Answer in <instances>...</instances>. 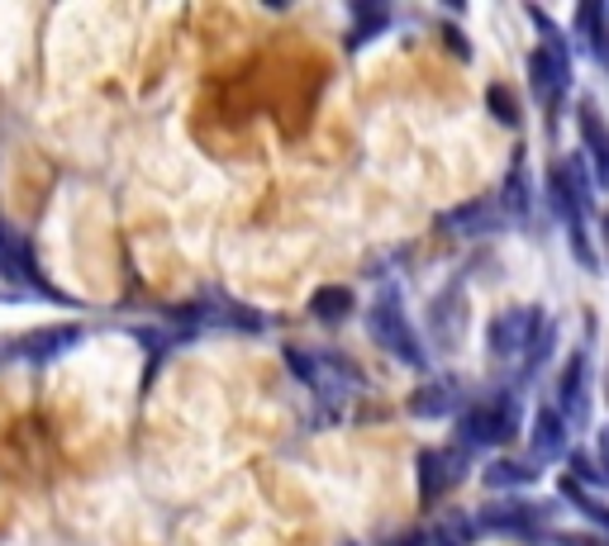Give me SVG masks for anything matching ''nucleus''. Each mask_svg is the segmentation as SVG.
<instances>
[{
  "label": "nucleus",
  "instance_id": "f257e3e1",
  "mask_svg": "<svg viewBox=\"0 0 609 546\" xmlns=\"http://www.w3.org/2000/svg\"><path fill=\"white\" fill-rule=\"evenodd\" d=\"M367 323H372V337H377V343H381V347H386V352H391V357L410 361V367H424L419 337H414L410 319L400 314V305H395V300H377V305H372Z\"/></svg>",
  "mask_w": 609,
  "mask_h": 546
},
{
  "label": "nucleus",
  "instance_id": "f03ea898",
  "mask_svg": "<svg viewBox=\"0 0 609 546\" xmlns=\"http://www.w3.org/2000/svg\"><path fill=\"white\" fill-rule=\"evenodd\" d=\"M514 433V399H490V405H472L462 413V447H500Z\"/></svg>",
  "mask_w": 609,
  "mask_h": 546
},
{
  "label": "nucleus",
  "instance_id": "7ed1b4c3",
  "mask_svg": "<svg viewBox=\"0 0 609 546\" xmlns=\"http://www.w3.org/2000/svg\"><path fill=\"white\" fill-rule=\"evenodd\" d=\"M0 276L5 281H15V285H34V290H44V295H53L58 305H68V295H58L53 285L44 281V271L34 266V257H29V247H24V238L15 228L0 219Z\"/></svg>",
  "mask_w": 609,
  "mask_h": 546
},
{
  "label": "nucleus",
  "instance_id": "20e7f679",
  "mask_svg": "<svg viewBox=\"0 0 609 546\" xmlns=\"http://www.w3.org/2000/svg\"><path fill=\"white\" fill-rule=\"evenodd\" d=\"M466 447L458 442V447H443V451H424L419 457V499L424 504H434L438 494H448L452 485H462V475H466Z\"/></svg>",
  "mask_w": 609,
  "mask_h": 546
},
{
  "label": "nucleus",
  "instance_id": "39448f33",
  "mask_svg": "<svg viewBox=\"0 0 609 546\" xmlns=\"http://www.w3.org/2000/svg\"><path fill=\"white\" fill-rule=\"evenodd\" d=\"M543 328L538 309H504V314H496V323H490V352H496L500 361L520 357L534 347V337Z\"/></svg>",
  "mask_w": 609,
  "mask_h": 546
},
{
  "label": "nucleus",
  "instance_id": "423d86ee",
  "mask_svg": "<svg viewBox=\"0 0 609 546\" xmlns=\"http://www.w3.org/2000/svg\"><path fill=\"white\" fill-rule=\"evenodd\" d=\"M557 413H562L567 423H586L590 419V399H586V357H572L567 361V371H562V385H557Z\"/></svg>",
  "mask_w": 609,
  "mask_h": 546
},
{
  "label": "nucleus",
  "instance_id": "0eeeda50",
  "mask_svg": "<svg viewBox=\"0 0 609 546\" xmlns=\"http://www.w3.org/2000/svg\"><path fill=\"white\" fill-rule=\"evenodd\" d=\"M462 405V395H458V381H424L419 389H414V399H410V413L414 419H448V413H458Z\"/></svg>",
  "mask_w": 609,
  "mask_h": 546
},
{
  "label": "nucleus",
  "instance_id": "6e6552de",
  "mask_svg": "<svg viewBox=\"0 0 609 546\" xmlns=\"http://www.w3.org/2000/svg\"><path fill=\"white\" fill-rule=\"evenodd\" d=\"M462 319H466V305H462V290L452 285L443 300H434V337H438V347H443V352H458Z\"/></svg>",
  "mask_w": 609,
  "mask_h": 546
},
{
  "label": "nucleus",
  "instance_id": "1a4fd4ad",
  "mask_svg": "<svg viewBox=\"0 0 609 546\" xmlns=\"http://www.w3.org/2000/svg\"><path fill=\"white\" fill-rule=\"evenodd\" d=\"M581 138H586L590 158H595V176H600V186H609V128L600 120V110L595 106H581Z\"/></svg>",
  "mask_w": 609,
  "mask_h": 546
},
{
  "label": "nucleus",
  "instance_id": "9d476101",
  "mask_svg": "<svg viewBox=\"0 0 609 546\" xmlns=\"http://www.w3.org/2000/svg\"><path fill=\"white\" fill-rule=\"evenodd\" d=\"M72 343H82V328H44V333H34V337H24V343H15V357L48 361V357L68 352Z\"/></svg>",
  "mask_w": 609,
  "mask_h": 546
},
{
  "label": "nucleus",
  "instance_id": "9b49d317",
  "mask_svg": "<svg viewBox=\"0 0 609 546\" xmlns=\"http://www.w3.org/2000/svg\"><path fill=\"white\" fill-rule=\"evenodd\" d=\"M543 523L538 509H524V504H500V509H486L472 528H490V532H534Z\"/></svg>",
  "mask_w": 609,
  "mask_h": 546
},
{
  "label": "nucleus",
  "instance_id": "f8f14e48",
  "mask_svg": "<svg viewBox=\"0 0 609 546\" xmlns=\"http://www.w3.org/2000/svg\"><path fill=\"white\" fill-rule=\"evenodd\" d=\"M562 447H567V419L552 405H543L534 413V451L538 457H552V451H562Z\"/></svg>",
  "mask_w": 609,
  "mask_h": 546
},
{
  "label": "nucleus",
  "instance_id": "ddd939ff",
  "mask_svg": "<svg viewBox=\"0 0 609 546\" xmlns=\"http://www.w3.org/2000/svg\"><path fill=\"white\" fill-rule=\"evenodd\" d=\"M309 309H315V319H324V323H343L348 314H353V290H343V285H324V290H315Z\"/></svg>",
  "mask_w": 609,
  "mask_h": 546
},
{
  "label": "nucleus",
  "instance_id": "4468645a",
  "mask_svg": "<svg viewBox=\"0 0 609 546\" xmlns=\"http://www.w3.org/2000/svg\"><path fill=\"white\" fill-rule=\"evenodd\" d=\"M562 494H567V499H572V509H576L581 518H590V523H595V528H600L605 537H609V504H600V499H590V494L581 489L576 480H562Z\"/></svg>",
  "mask_w": 609,
  "mask_h": 546
},
{
  "label": "nucleus",
  "instance_id": "2eb2a0df",
  "mask_svg": "<svg viewBox=\"0 0 609 546\" xmlns=\"http://www.w3.org/2000/svg\"><path fill=\"white\" fill-rule=\"evenodd\" d=\"M466 542H472V518H462V513H452L438 528L424 532V546H466Z\"/></svg>",
  "mask_w": 609,
  "mask_h": 546
},
{
  "label": "nucleus",
  "instance_id": "dca6fc26",
  "mask_svg": "<svg viewBox=\"0 0 609 546\" xmlns=\"http://www.w3.org/2000/svg\"><path fill=\"white\" fill-rule=\"evenodd\" d=\"M448 224L458 228V233H490V228H496V210H490L486 200H472V204H462V210L452 214Z\"/></svg>",
  "mask_w": 609,
  "mask_h": 546
},
{
  "label": "nucleus",
  "instance_id": "f3484780",
  "mask_svg": "<svg viewBox=\"0 0 609 546\" xmlns=\"http://www.w3.org/2000/svg\"><path fill=\"white\" fill-rule=\"evenodd\" d=\"M534 466H524V461H496V466H490V471H486V485L490 489H504V485H514V489H520V485H534Z\"/></svg>",
  "mask_w": 609,
  "mask_h": 546
},
{
  "label": "nucleus",
  "instance_id": "a211bd4d",
  "mask_svg": "<svg viewBox=\"0 0 609 546\" xmlns=\"http://www.w3.org/2000/svg\"><path fill=\"white\" fill-rule=\"evenodd\" d=\"M486 106L496 110L500 124H520V100H514L504 86H490V90H486Z\"/></svg>",
  "mask_w": 609,
  "mask_h": 546
},
{
  "label": "nucleus",
  "instance_id": "6ab92c4d",
  "mask_svg": "<svg viewBox=\"0 0 609 546\" xmlns=\"http://www.w3.org/2000/svg\"><path fill=\"white\" fill-rule=\"evenodd\" d=\"M576 34L586 38V44H600V34H605V10H600V5H581V10H576Z\"/></svg>",
  "mask_w": 609,
  "mask_h": 546
},
{
  "label": "nucleus",
  "instance_id": "aec40b11",
  "mask_svg": "<svg viewBox=\"0 0 609 546\" xmlns=\"http://www.w3.org/2000/svg\"><path fill=\"white\" fill-rule=\"evenodd\" d=\"M504 204H510L514 214L528 210V181H524V172H510V181H504Z\"/></svg>",
  "mask_w": 609,
  "mask_h": 546
},
{
  "label": "nucleus",
  "instance_id": "412c9836",
  "mask_svg": "<svg viewBox=\"0 0 609 546\" xmlns=\"http://www.w3.org/2000/svg\"><path fill=\"white\" fill-rule=\"evenodd\" d=\"M572 471H576L572 480H605V471L590 461V451H576V457H572Z\"/></svg>",
  "mask_w": 609,
  "mask_h": 546
},
{
  "label": "nucleus",
  "instance_id": "4be33fe9",
  "mask_svg": "<svg viewBox=\"0 0 609 546\" xmlns=\"http://www.w3.org/2000/svg\"><path fill=\"white\" fill-rule=\"evenodd\" d=\"M557 542H562V546H609V542H600V537H576V532H562Z\"/></svg>",
  "mask_w": 609,
  "mask_h": 546
},
{
  "label": "nucleus",
  "instance_id": "5701e85b",
  "mask_svg": "<svg viewBox=\"0 0 609 546\" xmlns=\"http://www.w3.org/2000/svg\"><path fill=\"white\" fill-rule=\"evenodd\" d=\"M448 44H452V53H462V58H466V44H462V34H458V29H448Z\"/></svg>",
  "mask_w": 609,
  "mask_h": 546
},
{
  "label": "nucleus",
  "instance_id": "b1692460",
  "mask_svg": "<svg viewBox=\"0 0 609 546\" xmlns=\"http://www.w3.org/2000/svg\"><path fill=\"white\" fill-rule=\"evenodd\" d=\"M600 451H605V480H609V433L600 437Z\"/></svg>",
  "mask_w": 609,
  "mask_h": 546
}]
</instances>
